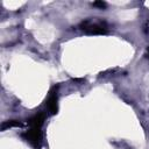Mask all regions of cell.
<instances>
[{
	"instance_id": "3957f363",
	"label": "cell",
	"mask_w": 149,
	"mask_h": 149,
	"mask_svg": "<svg viewBox=\"0 0 149 149\" xmlns=\"http://www.w3.org/2000/svg\"><path fill=\"white\" fill-rule=\"evenodd\" d=\"M48 108L50 109L51 113L57 112V93L56 92H51V94L48 99Z\"/></svg>"
},
{
	"instance_id": "277c9868",
	"label": "cell",
	"mask_w": 149,
	"mask_h": 149,
	"mask_svg": "<svg viewBox=\"0 0 149 149\" xmlns=\"http://www.w3.org/2000/svg\"><path fill=\"white\" fill-rule=\"evenodd\" d=\"M93 5H94V6H99V7H101V8L106 6V3H105V2H94Z\"/></svg>"
},
{
	"instance_id": "7a4b0ae2",
	"label": "cell",
	"mask_w": 149,
	"mask_h": 149,
	"mask_svg": "<svg viewBox=\"0 0 149 149\" xmlns=\"http://www.w3.org/2000/svg\"><path fill=\"white\" fill-rule=\"evenodd\" d=\"M29 129L27 132V140L34 144L37 146L41 139V126L43 123V114H36L34 118L29 120Z\"/></svg>"
},
{
	"instance_id": "6da1fadb",
	"label": "cell",
	"mask_w": 149,
	"mask_h": 149,
	"mask_svg": "<svg viewBox=\"0 0 149 149\" xmlns=\"http://www.w3.org/2000/svg\"><path fill=\"white\" fill-rule=\"evenodd\" d=\"M79 29L90 35H101L109 31V24L102 19L91 17L81 21L79 23Z\"/></svg>"
}]
</instances>
